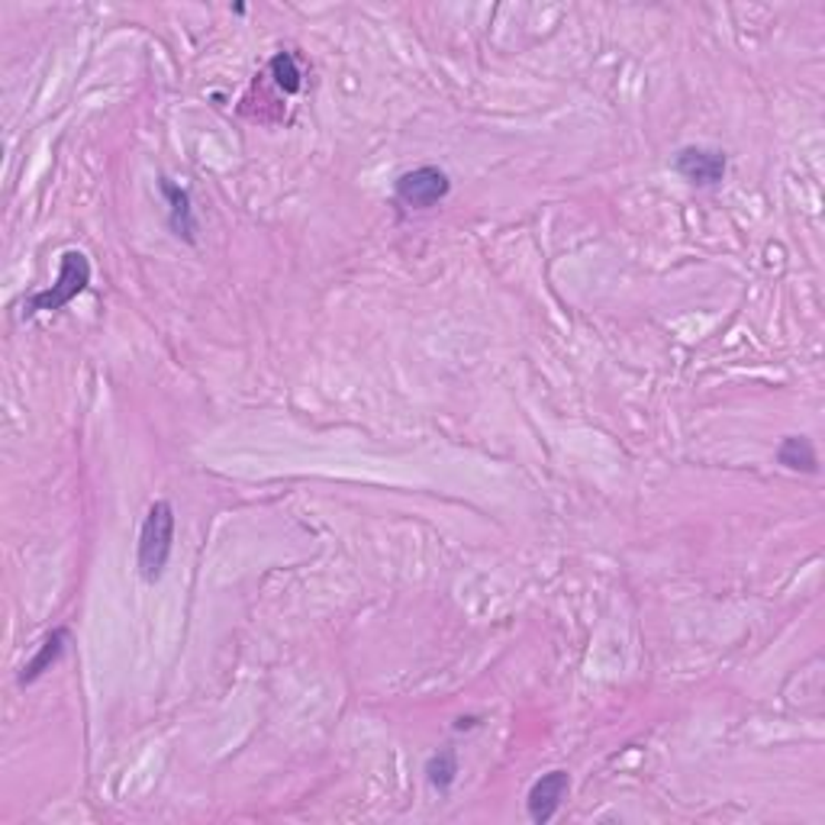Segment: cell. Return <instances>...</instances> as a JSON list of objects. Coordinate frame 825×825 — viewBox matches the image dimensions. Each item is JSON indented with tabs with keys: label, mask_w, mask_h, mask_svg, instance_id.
<instances>
[{
	"label": "cell",
	"mask_w": 825,
	"mask_h": 825,
	"mask_svg": "<svg viewBox=\"0 0 825 825\" xmlns=\"http://www.w3.org/2000/svg\"><path fill=\"white\" fill-rule=\"evenodd\" d=\"M172 542H175V509L168 501H155L148 506L140 533V575L155 584L158 577L165 575V565L172 558Z\"/></svg>",
	"instance_id": "1"
},
{
	"label": "cell",
	"mask_w": 825,
	"mask_h": 825,
	"mask_svg": "<svg viewBox=\"0 0 825 825\" xmlns=\"http://www.w3.org/2000/svg\"><path fill=\"white\" fill-rule=\"evenodd\" d=\"M91 285V261L84 251L69 249L62 255V268H59V281L49 290H39L33 293L23 307L27 317L33 313H55V310H65L72 303L78 293H84Z\"/></svg>",
	"instance_id": "2"
},
{
	"label": "cell",
	"mask_w": 825,
	"mask_h": 825,
	"mask_svg": "<svg viewBox=\"0 0 825 825\" xmlns=\"http://www.w3.org/2000/svg\"><path fill=\"white\" fill-rule=\"evenodd\" d=\"M452 190V181L442 168L435 165H423V168H413V172H403L396 178V200L403 207H413V210H430L439 200H445Z\"/></svg>",
	"instance_id": "3"
},
{
	"label": "cell",
	"mask_w": 825,
	"mask_h": 825,
	"mask_svg": "<svg viewBox=\"0 0 825 825\" xmlns=\"http://www.w3.org/2000/svg\"><path fill=\"white\" fill-rule=\"evenodd\" d=\"M725 155L719 148H707V145H687L678 152L674 168L681 172V178H687L697 187H716L719 181L725 178Z\"/></svg>",
	"instance_id": "4"
},
{
	"label": "cell",
	"mask_w": 825,
	"mask_h": 825,
	"mask_svg": "<svg viewBox=\"0 0 825 825\" xmlns=\"http://www.w3.org/2000/svg\"><path fill=\"white\" fill-rule=\"evenodd\" d=\"M571 790V777L568 771H548L542 774L533 790H529V800H526V809H529V819L538 825L551 823L555 813L561 809V800L568 796Z\"/></svg>",
	"instance_id": "5"
},
{
	"label": "cell",
	"mask_w": 825,
	"mask_h": 825,
	"mask_svg": "<svg viewBox=\"0 0 825 825\" xmlns=\"http://www.w3.org/2000/svg\"><path fill=\"white\" fill-rule=\"evenodd\" d=\"M65 648H69V629H52V632L39 642V651L27 661V668L20 671L17 683H20V687L37 683L45 671H52V664H59V658L65 654Z\"/></svg>",
	"instance_id": "6"
},
{
	"label": "cell",
	"mask_w": 825,
	"mask_h": 825,
	"mask_svg": "<svg viewBox=\"0 0 825 825\" xmlns=\"http://www.w3.org/2000/svg\"><path fill=\"white\" fill-rule=\"evenodd\" d=\"M162 194H165V200H168V223H172V229H175V236L184 239V243H194L197 236V219H194V207H190V194L178 187V184H172L168 178H162Z\"/></svg>",
	"instance_id": "7"
},
{
	"label": "cell",
	"mask_w": 825,
	"mask_h": 825,
	"mask_svg": "<svg viewBox=\"0 0 825 825\" xmlns=\"http://www.w3.org/2000/svg\"><path fill=\"white\" fill-rule=\"evenodd\" d=\"M777 462L790 471H803V474H816L819 471V458L816 448L806 435H787L777 448Z\"/></svg>",
	"instance_id": "8"
},
{
	"label": "cell",
	"mask_w": 825,
	"mask_h": 825,
	"mask_svg": "<svg viewBox=\"0 0 825 825\" xmlns=\"http://www.w3.org/2000/svg\"><path fill=\"white\" fill-rule=\"evenodd\" d=\"M455 777H458V754L452 752V749H442V752L432 754L430 761H426V781L439 793H445V790L452 787Z\"/></svg>",
	"instance_id": "9"
},
{
	"label": "cell",
	"mask_w": 825,
	"mask_h": 825,
	"mask_svg": "<svg viewBox=\"0 0 825 825\" xmlns=\"http://www.w3.org/2000/svg\"><path fill=\"white\" fill-rule=\"evenodd\" d=\"M271 78H275V84L285 94H297L300 91V69H297V59L290 52H278L271 59Z\"/></svg>",
	"instance_id": "10"
}]
</instances>
